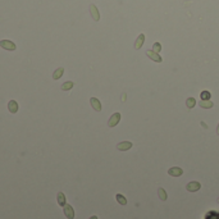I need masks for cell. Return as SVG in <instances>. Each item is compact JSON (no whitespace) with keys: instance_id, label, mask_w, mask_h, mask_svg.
Instances as JSON below:
<instances>
[{"instance_id":"2","label":"cell","mask_w":219,"mask_h":219,"mask_svg":"<svg viewBox=\"0 0 219 219\" xmlns=\"http://www.w3.org/2000/svg\"><path fill=\"white\" fill-rule=\"evenodd\" d=\"M63 212H64V215L68 219H75V210H73V208L69 204H65L63 206Z\"/></svg>"},{"instance_id":"21","label":"cell","mask_w":219,"mask_h":219,"mask_svg":"<svg viewBox=\"0 0 219 219\" xmlns=\"http://www.w3.org/2000/svg\"><path fill=\"white\" fill-rule=\"evenodd\" d=\"M90 219H97V217H96V215H92V217L90 218Z\"/></svg>"},{"instance_id":"5","label":"cell","mask_w":219,"mask_h":219,"mask_svg":"<svg viewBox=\"0 0 219 219\" xmlns=\"http://www.w3.org/2000/svg\"><path fill=\"white\" fill-rule=\"evenodd\" d=\"M119 120H120V114L119 113H114L113 116L110 117V119H109L108 126L109 127H114V126H117L119 123Z\"/></svg>"},{"instance_id":"12","label":"cell","mask_w":219,"mask_h":219,"mask_svg":"<svg viewBox=\"0 0 219 219\" xmlns=\"http://www.w3.org/2000/svg\"><path fill=\"white\" fill-rule=\"evenodd\" d=\"M56 200H58V204L60 205V206H64L67 202H65V195L63 192H58V195H56Z\"/></svg>"},{"instance_id":"10","label":"cell","mask_w":219,"mask_h":219,"mask_svg":"<svg viewBox=\"0 0 219 219\" xmlns=\"http://www.w3.org/2000/svg\"><path fill=\"white\" fill-rule=\"evenodd\" d=\"M90 104H91V106H92V108H94L96 112H100V110H101V103L96 99V97H91V99H90Z\"/></svg>"},{"instance_id":"3","label":"cell","mask_w":219,"mask_h":219,"mask_svg":"<svg viewBox=\"0 0 219 219\" xmlns=\"http://www.w3.org/2000/svg\"><path fill=\"white\" fill-rule=\"evenodd\" d=\"M186 188H187V191H190V192H196V191H199L200 188H201V185H200V182L192 181V182H188L187 183Z\"/></svg>"},{"instance_id":"7","label":"cell","mask_w":219,"mask_h":219,"mask_svg":"<svg viewBox=\"0 0 219 219\" xmlns=\"http://www.w3.org/2000/svg\"><path fill=\"white\" fill-rule=\"evenodd\" d=\"M168 174L172 177H179L183 174V171L181 168H178V167H173V168H171L168 171Z\"/></svg>"},{"instance_id":"1","label":"cell","mask_w":219,"mask_h":219,"mask_svg":"<svg viewBox=\"0 0 219 219\" xmlns=\"http://www.w3.org/2000/svg\"><path fill=\"white\" fill-rule=\"evenodd\" d=\"M0 46L3 49H5V50H10V51L15 50V44L9 40H1L0 41Z\"/></svg>"},{"instance_id":"11","label":"cell","mask_w":219,"mask_h":219,"mask_svg":"<svg viewBox=\"0 0 219 219\" xmlns=\"http://www.w3.org/2000/svg\"><path fill=\"white\" fill-rule=\"evenodd\" d=\"M144 41H145V35L144 34H140L138 35V37H137V40H136V42H135V49H141L142 48V45H144Z\"/></svg>"},{"instance_id":"14","label":"cell","mask_w":219,"mask_h":219,"mask_svg":"<svg viewBox=\"0 0 219 219\" xmlns=\"http://www.w3.org/2000/svg\"><path fill=\"white\" fill-rule=\"evenodd\" d=\"M63 73H64V68H62V67L58 68V69L53 73V80H59V78L63 76Z\"/></svg>"},{"instance_id":"17","label":"cell","mask_w":219,"mask_h":219,"mask_svg":"<svg viewBox=\"0 0 219 219\" xmlns=\"http://www.w3.org/2000/svg\"><path fill=\"white\" fill-rule=\"evenodd\" d=\"M186 105H187V108H188V109H192L193 106L196 105V100L193 99V97H188L187 101H186Z\"/></svg>"},{"instance_id":"15","label":"cell","mask_w":219,"mask_h":219,"mask_svg":"<svg viewBox=\"0 0 219 219\" xmlns=\"http://www.w3.org/2000/svg\"><path fill=\"white\" fill-rule=\"evenodd\" d=\"M72 87H73V82L72 81H67V82H64V83L62 85V91H69V90H72Z\"/></svg>"},{"instance_id":"4","label":"cell","mask_w":219,"mask_h":219,"mask_svg":"<svg viewBox=\"0 0 219 219\" xmlns=\"http://www.w3.org/2000/svg\"><path fill=\"white\" fill-rule=\"evenodd\" d=\"M146 55H147V58H150L151 60H154V62H157V63H161V60H163L159 54L155 53V51H152V50H147Z\"/></svg>"},{"instance_id":"6","label":"cell","mask_w":219,"mask_h":219,"mask_svg":"<svg viewBox=\"0 0 219 219\" xmlns=\"http://www.w3.org/2000/svg\"><path fill=\"white\" fill-rule=\"evenodd\" d=\"M131 147H132V142H130V141H123L117 145V149L120 150V151H127Z\"/></svg>"},{"instance_id":"9","label":"cell","mask_w":219,"mask_h":219,"mask_svg":"<svg viewBox=\"0 0 219 219\" xmlns=\"http://www.w3.org/2000/svg\"><path fill=\"white\" fill-rule=\"evenodd\" d=\"M18 103L15 100H10L9 103H8V109H9V112L10 113H13V114H15L18 112Z\"/></svg>"},{"instance_id":"22","label":"cell","mask_w":219,"mask_h":219,"mask_svg":"<svg viewBox=\"0 0 219 219\" xmlns=\"http://www.w3.org/2000/svg\"><path fill=\"white\" fill-rule=\"evenodd\" d=\"M217 133L219 135V124H218V128H217Z\"/></svg>"},{"instance_id":"18","label":"cell","mask_w":219,"mask_h":219,"mask_svg":"<svg viewBox=\"0 0 219 219\" xmlns=\"http://www.w3.org/2000/svg\"><path fill=\"white\" fill-rule=\"evenodd\" d=\"M158 195H159L160 200H163V201H165L167 200V192H165L164 188H159V190H158Z\"/></svg>"},{"instance_id":"16","label":"cell","mask_w":219,"mask_h":219,"mask_svg":"<svg viewBox=\"0 0 219 219\" xmlns=\"http://www.w3.org/2000/svg\"><path fill=\"white\" fill-rule=\"evenodd\" d=\"M116 199H117V201H118L120 205H126V204H127V199H126L124 196L122 195V193H117V195H116Z\"/></svg>"},{"instance_id":"20","label":"cell","mask_w":219,"mask_h":219,"mask_svg":"<svg viewBox=\"0 0 219 219\" xmlns=\"http://www.w3.org/2000/svg\"><path fill=\"white\" fill-rule=\"evenodd\" d=\"M160 50H161V45H160L159 42H155V44H154V46H152V51H155V53L159 54V53H160Z\"/></svg>"},{"instance_id":"13","label":"cell","mask_w":219,"mask_h":219,"mask_svg":"<svg viewBox=\"0 0 219 219\" xmlns=\"http://www.w3.org/2000/svg\"><path fill=\"white\" fill-rule=\"evenodd\" d=\"M213 105H214V104H213L210 100H201L200 101V106L204 108V109H210V108H213Z\"/></svg>"},{"instance_id":"19","label":"cell","mask_w":219,"mask_h":219,"mask_svg":"<svg viewBox=\"0 0 219 219\" xmlns=\"http://www.w3.org/2000/svg\"><path fill=\"white\" fill-rule=\"evenodd\" d=\"M200 96H201V100H209L212 95H210V92H209V91H202Z\"/></svg>"},{"instance_id":"8","label":"cell","mask_w":219,"mask_h":219,"mask_svg":"<svg viewBox=\"0 0 219 219\" xmlns=\"http://www.w3.org/2000/svg\"><path fill=\"white\" fill-rule=\"evenodd\" d=\"M90 13H91V17L94 18V21H99L100 19V14H99V10H97V8L95 7L94 4L90 5Z\"/></svg>"},{"instance_id":"23","label":"cell","mask_w":219,"mask_h":219,"mask_svg":"<svg viewBox=\"0 0 219 219\" xmlns=\"http://www.w3.org/2000/svg\"><path fill=\"white\" fill-rule=\"evenodd\" d=\"M218 202H219V199H218Z\"/></svg>"}]
</instances>
